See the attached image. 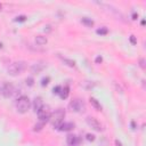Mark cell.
<instances>
[{"label": "cell", "instance_id": "obj_27", "mask_svg": "<svg viewBox=\"0 0 146 146\" xmlns=\"http://www.w3.org/2000/svg\"><path fill=\"white\" fill-rule=\"evenodd\" d=\"M95 62H96V64H100L103 62V57L102 56H97L96 59H95Z\"/></svg>", "mask_w": 146, "mask_h": 146}, {"label": "cell", "instance_id": "obj_10", "mask_svg": "<svg viewBox=\"0 0 146 146\" xmlns=\"http://www.w3.org/2000/svg\"><path fill=\"white\" fill-rule=\"evenodd\" d=\"M66 141H67V144L70 146H76L80 143V138L76 135H68L66 137Z\"/></svg>", "mask_w": 146, "mask_h": 146}, {"label": "cell", "instance_id": "obj_15", "mask_svg": "<svg viewBox=\"0 0 146 146\" xmlns=\"http://www.w3.org/2000/svg\"><path fill=\"white\" fill-rule=\"evenodd\" d=\"M60 58V60L68 67H75V60L73 59H70V58H66V57H62V56H58Z\"/></svg>", "mask_w": 146, "mask_h": 146}, {"label": "cell", "instance_id": "obj_16", "mask_svg": "<svg viewBox=\"0 0 146 146\" xmlns=\"http://www.w3.org/2000/svg\"><path fill=\"white\" fill-rule=\"evenodd\" d=\"M48 42V39L44 36V35H36L35 36V43L39 44V46H43Z\"/></svg>", "mask_w": 146, "mask_h": 146}, {"label": "cell", "instance_id": "obj_13", "mask_svg": "<svg viewBox=\"0 0 146 146\" xmlns=\"http://www.w3.org/2000/svg\"><path fill=\"white\" fill-rule=\"evenodd\" d=\"M68 95H70V87H68V84H65V86L62 88L60 92H59V97H60L62 99H66V98L68 97Z\"/></svg>", "mask_w": 146, "mask_h": 146}, {"label": "cell", "instance_id": "obj_22", "mask_svg": "<svg viewBox=\"0 0 146 146\" xmlns=\"http://www.w3.org/2000/svg\"><path fill=\"white\" fill-rule=\"evenodd\" d=\"M49 81H50V78H49V76H46V78H43V79L41 80V86H42V87L47 86V84L49 83Z\"/></svg>", "mask_w": 146, "mask_h": 146}, {"label": "cell", "instance_id": "obj_3", "mask_svg": "<svg viewBox=\"0 0 146 146\" xmlns=\"http://www.w3.org/2000/svg\"><path fill=\"white\" fill-rule=\"evenodd\" d=\"M64 117H65V111L63 108H57L54 113H51V116H50L52 127L55 129H58L64 122Z\"/></svg>", "mask_w": 146, "mask_h": 146}, {"label": "cell", "instance_id": "obj_21", "mask_svg": "<svg viewBox=\"0 0 146 146\" xmlns=\"http://www.w3.org/2000/svg\"><path fill=\"white\" fill-rule=\"evenodd\" d=\"M25 82H26V84H27L29 87H32V86L34 84V79H33V78H31V76H29V78H26Z\"/></svg>", "mask_w": 146, "mask_h": 146}, {"label": "cell", "instance_id": "obj_14", "mask_svg": "<svg viewBox=\"0 0 146 146\" xmlns=\"http://www.w3.org/2000/svg\"><path fill=\"white\" fill-rule=\"evenodd\" d=\"M89 102H90V104H91V106L96 110V111H102V105H100V103L95 98V97H90L89 98Z\"/></svg>", "mask_w": 146, "mask_h": 146}, {"label": "cell", "instance_id": "obj_30", "mask_svg": "<svg viewBox=\"0 0 146 146\" xmlns=\"http://www.w3.org/2000/svg\"><path fill=\"white\" fill-rule=\"evenodd\" d=\"M131 127H132V129H136V124H135V122H133V121L131 122Z\"/></svg>", "mask_w": 146, "mask_h": 146}, {"label": "cell", "instance_id": "obj_23", "mask_svg": "<svg viewBox=\"0 0 146 146\" xmlns=\"http://www.w3.org/2000/svg\"><path fill=\"white\" fill-rule=\"evenodd\" d=\"M139 66H140L143 70H145V67H146V65H145V58H140V59H139Z\"/></svg>", "mask_w": 146, "mask_h": 146}, {"label": "cell", "instance_id": "obj_4", "mask_svg": "<svg viewBox=\"0 0 146 146\" xmlns=\"http://www.w3.org/2000/svg\"><path fill=\"white\" fill-rule=\"evenodd\" d=\"M97 5H99L103 9H105L106 11H108V13H111L112 15H114L117 19H121V21H124V16H123V14L121 13V11H119V9L117 8H115V7H113L112 5H108V3H104V2H96Z\"/></svg>", "mask_w": 146, "mask_h": 146}, {"label": "cell", "instance_id": "obj_29", "mask_svg": "<svg viewBox=\"0 0 146 146\" xmlns=\"http://www.w3.org/2000/svg\"><path fill=\"white\" fill-rule=\"evenodd\" d=\"M138 18V14L137 13H132V19H137Z\"/></svg>", "mask_w": 146, "mask_h": 146}, {"label": "cell", "instance_id": "obj_1", "mask_svg": "<svg viewBox=\"0 0 146 146\" xmlns=\"http://www.w3.org/2000/svg\"><path fill=\"white\" fill-rule=\"evenodd\" d=\"M26 63L23 62V60H18V62H14L9 65L8 67V74L11 75V76H16V75H19L22 74L25 70H26Z\"/></svg>", "mask_w": 146, "mask_h": 146}, {"label": "cell", "instance_id": "obj_8", "mask_svg": "<svg viewBox=\"0 0 146 146\" xmlns=\"http://www.w3.org/2000/svg\"><path fill=\"white\" fill-rule=\"evenodd\" d=\"M0 90H1V94H2V96H3L5 98H9V97H11V96L14 95V92H15V88H14V86H13L11 83H9V82L3 83Z\"/></svg>", "mask_w": 146, "mask_h": 146}, {"label": "cell", "instance_id": "obj_20", "mask_svg": "<svg viewBox=\"0 0 146 146\" xmlns=\"http://www.w3.org/2000/svg\"><path fill=\"white\" fill-rule=\"evenodd\" d=\"M26 18H27V17H26L25 15H19V16H17L14 21H15V22H25Z\"/></svg>", "mask_w": 146, "mask_h": 146}, {"label": "cell", "instance_id": "obj_5", "mask_svg": "<svg viewBox=\"0 0 146 146\" xmlns=\"http://www.w3.org/2000/svg\"><path fill=\"white\" fill-rule=\"evenodd\" d=\"M36 114H38V117H39V121H41V122H47V121H49L50 120V116H51V111H50V107L48 106V105H43L38 112H36Z\"/></svg>", "mask_w": 146, "mask_h": 146}, {"label": "cell", "instance_id": "obj_26", "mask_svg": "<svg viewBox=\"0 0 146 146\" xmlns=\"http://www.w3.org/2000/svg\"><path fill=\"white\" fill-rule=\"evenodd\" d=\"M86 138H87L89 141H94V140H95V136L91 135V133H87V135H86Z\"/></svg>", "mask_w": 146, "mask_h": 146}, {"label": "cell", "instance_id": "obj_11", "mask_svg": "<svg viewBox=\"0 0 146 146\" xmlns=\"http://www.w3.org/2000/svg\"><path fill=\"white\" fill-rule=\"evenodd\" d=\"M74 127H75V124L73 122H63L62 125L58 128V130H60V131H71V130L74 129Z\"/></svg>", "mask_w": 146, "mask_h": 146}, {"label": "cell", "instance_id": "obj_19", "mask_svg": "<svg viewBox=\"0 0 146 146\" xmlns=\"http://www.w3.org/2000/svg\"><path fill=\"white\" fill-rule=\"evenodd\" d=\"M96 33L99 34V35H106V34L108 33V30H107V27L103 26V27H100V29H97V30H96Z\"/></svg>", "mask_w": 146, "mask_h": 146}, {"label": "cell", "instance_id": "obj_28", "mask_svg": "<svg viewBox=\"0 0 146 146\" xmlns=\"http://www.w3.org/2000/svg\"><path fill=\"white\" fill-rule=\"evenodd\" d=\"M115 146H123V145L119 139H115Z\"/></svg>", "mask_w": 146, "mask_h": 146}, {"label": "cell", "instance_id": "obj_31", "mask_svg": "<svg viewBox=\"0 0 146 146\" xmlns=\"http://www.w3.org/2000/svg\"><path fill=\"white\" fill-rule=\"evenodd\" d=\"M140 24H141V25H145V21H144V19H143V21H141V22H140Z\"/></svg>", "mask_w": 146, "mask_h": 146}, {"label": "cell", "instance_id": "obj_18", "mask_svg": "<svg viewBox=\"0 0 146 146\" xmlns=\"http://www.w3.org/2000/svg\"><path fill=\"white\" fill-rule=\"evenodd\" d=\"M44 122H41V121H39L38 123H35L34 124V127H33V131H35V132H39V131H41L42 129H43V127H44Z\"/></svg>", "mask_w": 146, "mask_h": 146}, {"label": "cell", "instance_id": "obj_9", "mask_svg": "<svg viewBox=\"0 0 146 146\" xmlns=\"http://www.w3.org/2000/svg\"><path fill=\"white\" fill-rule=\"evenodd\" d=\"M46 66H47V65H46L43 62H38V63H35V64H33V65L31 66V72L34 73V74H38V73L42 72V71L46 68Z\"/></svg>", "mask_w": 146, "mask_h": 146}, {"label": "cell", "instance_id": "obj_32", "mask_svg": "<svg viewBox=\"0 0 146 146\" xmlns=\"http://www.w3.org/2000/svg\"><path fill=\"white\" fill-rule=\"evenodd\" d=\"M1 47H2V43H1V42H0V48H1Z\"/></svg>", "mask_w": 146, "mask_h": 146}, {"label": "cell", "instance_id": "obj_33", "mask_svg": "<svg viewBox=\"0 0 146 146\" xmlns=\"http://www.w3.org/2000/svg\"><path fill=\"white\" fill-rule=\"evenodd\" d=\"M0 7H1V6H0Z\"/></svg>", "mask_w": 146, "mask_h": 146}, {"label": "cell", "instance_id": "obj_17", "mask_svg": "<svg viewBox=\"0 0 146 146\" xmlns=\"http://www.w3.org/2000/svg\"><path fill=\"white\" fill-rule=\"evenodd\" d=\"M81 22H82V24H84L88 27H91L94 25V21L91 18H88V17H82L81 18Z\"/></svg>", "mask_w": 146, "mask_h": 146}, {"label": "cell", "instance_id": "obj_6", "mask_svg": "<svg viewBox=\"0 0 146 146\" xmlns=\"http://www.w3.org/2000/svg\"><path fill=\"white\" fill-rule=\"evenodd\" d=\"M68 108L72 111V112H76V113H80L84 110V103L82 99L80 98H74L73 100L70 102L68 104Z\"/></svg>", "mask_w": 146, "mask_h": 146}, {"label": "cell", "instance_id": "obj_12", "mask_svg": "<svg viewBox=\"0 0 146 146\" xmlns=\"http://www.w3.org/2000/svg\"><path fill=\"white\" fill-rule=\"evenodd\" d=\"M44 104H43V100H42V98L41 97H35L34 98V102H33V108H34V111H35V113L43 106Z\"/></svg>", "mask_w": 146, "mask_h": 146}, {"label": "cell", "instance_id": "obj_2", "mask_svg": "<svg viewBox=\"0 0 146 146\" xmlns=\"http://www.w3.org/2000/svg\"><path fill=\"white\" fill-rule=\"evenodd\" d=\"M30 107H31V100H30V98L27 96L22 95V96H19L17 98V100H16V110H17L18 113L25 114L30 110Z\"/></svg>", "mask_w": 146, "mask_h": 146}, {"label": "cell", "instance_id": "obj_25", "mask_svg": "<svg viewBox=\"0 0 146 146\" xmlns=\"http://www.w3.org/2000/svg\"><path fill=\"white\" fill-rule=\"evenodd\" d=\"M129 40H130L131 44H133V46H135V44H137V39H136V36H135V35H130V39H129Z\"/></svg>", "mask_w": 146, "mask_h": 146}, {"label": "cell", "instance_id": "obj_7", "mask_svg": "<svg viewBox=\"0 0 146 146\" xmlns=\"http://www.w3.org/2000/svg\"><path fill=\"white\" fill-rule=\"evenodd\" d=\"M86 122H87V124H88L91 129H94L95 131L100 132V131H103V130H104L103 124H102V123H100L96 117H94V116H88V117L86 119Z\"/></svg>", "mask_w": 146, "mask_h": 146}, {"label": "cell", "instance_id": "obj_24", "mask_svg": "<svg viewBox=\"0 0 146 146\" xmlns=\"http://www.w3.org/2000/svg\"><path fill=\"white\" fill-rule=\"evenodd\" d=\"M60 90H62V87H60V86H56V87H54V89H52L54 94H58V95H59Z\"/></svg>", "mask_w": 146, "mask_h": 146}]
</instances>
